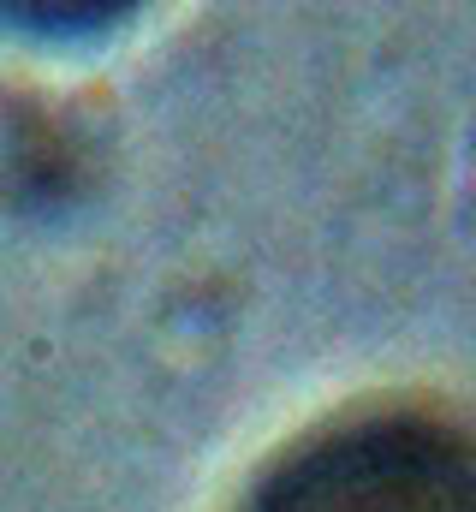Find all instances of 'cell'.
Returning <instances> with one entry per match:
<instances>
[{
  "label": "cell",
  "mask_w": 476,
  "mask_h": 512,
  "mask_svg": "<svg viewBox=\"0 0 476 512\" xmlns=\"http://www.w3.org/2000/svg\"><path fill=\"white\" fill-rule=\"evenodd\" d=\"M244 512H476V429L423 411H352L280 453Z\"/></svg>",
  "instance_id": "cell-1"
}]
</instances>
